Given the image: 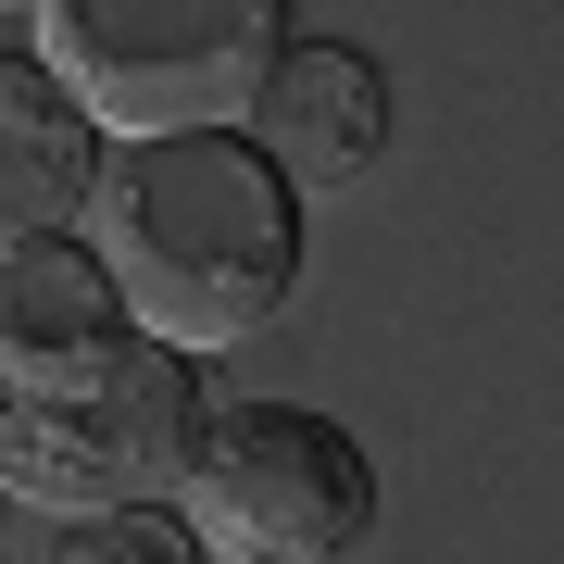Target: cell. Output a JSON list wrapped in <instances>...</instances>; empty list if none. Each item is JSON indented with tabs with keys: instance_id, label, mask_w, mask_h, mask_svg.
Instances as JSON below:
<instances>
[{
	"instance_id": "obj_1",
	"label": "cell",
	"mask_w": 564,
	"mask_h": 564,
	"mask_svg": "<svg viewBox=\"0 0 564 564\" xmlns=\"http://www.w3.org/2000/svg\"><path fill=\"white\" fill-rule=\"evenodd\" d=\"M88 251H101L139 339L202 364L302 289V188L239 126L126 139V151H101V188H88Z\"/></svg>"
},
{
	"instance_id": "obj_2",
	"label": "cell",
	"mask_w": 564,
	"mask_h": 564,
	"mask_svg": "<svg viewBox=\"0 0 564 564\" xmlns=\"http://www.w3.org/2000/svg\"><path fill=\"white\" fill-rule=\"evenodd\" d=\"M25 51L101 139H202L263 101L289 0H25Z\"/></svg>"
},
{
	"instance_id": "obj_3",
	"label": "cell",
	"mask_w": 564,
	"mask_h": 564,
	"mask_svg": "<svg viewBox=\"0 0 564 564\" xmlns=\"http://www.w3.org/2000/svg\"><path fill=\"white\" fill-rule=\"evenodd\" d=\"M202 364L126 339L63 389H0V502H39V514H126V502H176L188 452H202Z\"/></svg>"
},
{
	"instance_id": "obj_4",
	"label": "cell",
	"mask_w": 564,
	"mask_h": 564,
	"mask_svg": "<svg viewBox=\"0 0 564 564\" xmlns=\"http://www.w3.org/2000/svg\"><path fill=\"white\" fill-rule=\"evenodd\" d=\"M176 514L214 564H339L377 527V464L339 414L302 402H214L176 477Z\"/></svg>"
},
{
	"instance_id": "obj_5",
	"label": "cell",
	"mask_w": 564,
	"mask_h": 564,
	"mask_svg": "<svg viewBox=\"0 0 564 564\" xmlns=\"http://www.w3.org/2000/svg\"><path fill=\"white\" fill-rule=\"evenodd\" d=\"M239 139L276 163L302 202L364 188V176L389 163V76H377V51H351V39H289L276 76H263V101L239 113Z\"/></svg>"
},
{
	"instance_id": "obj_6",
	"label": "cell",
	"mask_w": 564,
	"mask_h": 564,
	"mask_svg": "<svg viewBox=\"0 0 564 564\" xmlns=\"http://www.w3.org/2000/svg\"><path fill=\"white\" fill-rule=\"evenodd\" d=\"M126 339V302L88 239H13L0 251V389H63Z\"/></svg>"
},
{
	"instance_id": "obj_7",
	"label": "cell",
	"mask_w": 564,
	"mask_h": 564,
	"mask_svg": "<svg viewBox=\"0 0 564 564\" xmlns=\"http://www.w3.org/2000/svg\"><path fill=\"white\" fill-rule=\"evenodd\" d=\"M101 188V126L63 101L39 51H0V251L13 239H76Z\"/></svg>"
},
{
	"instance_id": "obj_8",
	"label": "cell",
	"mask_w": 564,
	"mask_h": 564,
	"mask_svg": "<svg viewBox=\"0 0 564 564\" xmlns=\"http://www.w3.org/2000/svg\"><path fill=\"white\" fill-rule=\"evenodd\" d=\"M39 564H202L176 502H126V514H51Z\"/></svg>"
}]
</instances>
